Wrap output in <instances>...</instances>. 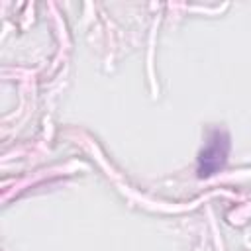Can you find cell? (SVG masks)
<instances>
[{"label": "cell", "mask_w": 251, "mask_h": 251, "mask_svg": "<svg viewBox=\"0 0 251 251\" xmlns=\"http://www.w3.org/2000/svg\"><path fill=\"white\" fill-rule=\"evenodd\" d=\"M227 149H229V139H227L226 131H222V129L212 131V135L208 137V141L202 147L200 157H198V176H210V175L218 173L226 163Z\"/></svg>", "instance_id": "cell-1"}]
</instances>
